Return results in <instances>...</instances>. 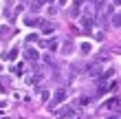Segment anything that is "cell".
Listing matches in <instances>:
<instances>
[{
	"instance_id": "e0dca14e",
	"label": "cell",
	"mask_w": 121,
	"mask_h": 119,
	"mask_svg": "<svg viewBox=\"0 0 121 119\" xmlns=\"http://www.w3.org/2000/svg\"><path fill=\"white\" fill-rule=\"evenodd\" d=\"M92 101V97H82V99H79V104H90Z\"/></svg>"
},
{
	"instance_id": "30bf717a",
	"label": "cell",
	"mask_w": 121,
	"mask_h": 119,
	"mask_svg": "<svg viewBox=\"0 0 121 119\" xmlns=\"http://www.w3.org/2000/svg\"><path fill=\"white\" fill-rule=\"evenodd\" d=\"M40 29L44 31V33H53V24L46 22V20H42V22H40Z\"/></svg>"
},
{
	"instance_id": "8992f818",
	"label": "cell",
	"mask_w": 121,
	"mask_h": 119,
	"mask_svg": "<svg viewBox=\"0 0 121 119\" xmlns=\"http://www.w3.org/2000/svg\"><path fill=\"white\" fill-rule=\"evenodd\" d=\"M86 71H88V75H90V77H99V75L104 73V71H101V66H99L97 62H90V64L86 66Z\"/></svg>"
},
{
	"instance_id": "44dd1931",
	"label": "cell",
	"mask_w": 121,
	"mask_h": 119,
	"mask_svg": "<svg viewBox=\"0 0 121 119\" xmlns=\"http://www.w3.org/2000/svg\"><path fill=\"white\" fill-rule=\"evenodd\" d=\"M82 119H90V117H82Z\"/></svg>"
},
{
	"instance_id": "4fadbf2b",
	"label": "cell",
	"mask_w": 121,
	"mask_h": 119,
	"mask_svg": "<svg viewBox=\"0 0 121 119\" xmlns=\"http://www.w3.org/2000/svg\"><path fill=\"white\" fill-rule=\"evenodd\" d=\"M16 57H18V48H13V51H9V53H7V57H4V60H9V62H13Z\"/></svg>"
},
{
	"instance_id": "6da1fadb",
	"label": "cell",
	"mask_w": 121,
	"mask_h": 119,
	"mask_svg": "<svg viewBox=\"0 0 121 119\" xmlns=\"http://www.w3.org/2000/svg\"><path fill=\"white\" fill-rule=\"evenodd\" d=\"M66 97H68L66 88H57V90H55V95L51 97V99H48V110H51V113H53V110L57 108V106H60L62 101H66Z\"/></svg>"
},
{
	"instance_id": "3957f363",
	"label": "cell",
	"mask_w": 121,
	"mask_h": 119,
	"mask_svg": "<svg viewBox=\"0 0 121 119\" xmlns=\"http://www.w3.org/2000/svg\"><path fill=\"white\" fill-rule=\"evenodd\" d=\"M104 110H112V113H119L121 110V99L119 97H112V99H108L104 104Z\"/></svg>"
},
{
	"instance_id": "52a82bcc",
	"label": "cell",
	"mask_w": 121,
	"mask_h": 119,
	"mask_svg": "<svg viewBox=\"0 0 121 119\" xmlns=\"http://www.w3.org/2000/svg\"><path fill=\"white\" fill-rule=\"evenodd\" d=\"M40 44H42V46H46L48 51H57V46H60V42L55 40V38H51V40H40Z\"/></svg>"
},
{
	"instance_id": "ac0fdd59",
	"label": "cell",
	"mask_w": 121,
	"mask_h": 119,
	"mask_svg": "<svg viewBox=\"0 0 121 119\" xmlns=\"http://www.w3.org/2000/svg\"><path fill=\"white\" fill-rule=\"evenodd\" d=\"M106 119H121V110H119V113H115V115H110V117H106Z\"/></svg>"
},
{
	"instance_id": "7a4b0ae2",
	"label": "cell",
	"mask_w": 121,
	"mask_h": 119,
	"mask_svg": "<svg viewBox=\"0 0 121 119\" xmlns=\"http://www.w3.org/2000/svg\"><path fill=\"white\" fill-rule=\"evenodd\" d=\"M55 115H57V119H75V115H77V110L73 108V106H66V108H62V110H53Z\"/></svg>"
},
{
	"instance_id": "8fae6325",
	"label": "cell",
	"mask_w": 121,
	"mask_h": 119,
	"mask_svg": "<svg viewBox=\"0 0 121 119\" xmlns=\"http://www.w3.org/2000/svg\"><path fill=\"white\" fill-rule=\"evenodd\" d=\"M110 22H112V26H117V29H121V13H112Z\"/></svg>"
},
{
	"instance_id": "ba28073f",
	"label": "cell",
	"mask_w": 121,
	"mask_h": 119,
	"mask_svg": "<svg viewBox=\"0 0 121 119\" xmlns=\"http://www.w3.org/2000/svg\"><path fill=\"white\" fill-rule=\"evenodd\" d=\"M40 22H42V20H40L38 16L33 18L31 13H29V16H24V24H26V26H40Z\"/></svg>"
},
{
	"instance_id": "5b68a950",
	"label": "cell",
	"mask_w": 121,
	"mask_h": 119,
	"mask_svg": "<svg viewBox=\"0 0 121 119\" xmlns=\"http://www.w3.org/2000/svg\"><path fill=\"white\" fill-rule=\"evenodd\" d=\"M24 60H26V62H38V60H40V53L35 51L33 46H26V48H24Z\"/></svg>"
},
{
	"instance_id": "7402d4cb",
	"label": "cell",
	"mask_w": 121,
	"mask_h": 119,
	"mask_svg": "<svg viewBox=\"0 0 121 119\" xmlns=\"http://www.w3.org/2000/svg\"><path fill=\"white\" fill-rule=\"evenodd\" d=\"M2 119H9V117H2Z\"/></svg>"
},
{
	"instance_id": "5bb4252c",
	"label": "cell",
	"mask_w": 121,
	"mask_h": 119,
	"mask_svg": "<svg viewBox=\"0 0 121 119\" xmlns=\"http://www.w3.org/2000/svg\"><path fill=\"white\" fill-rule=\"evenodd\" d=\"M22 71H24V66H13V68H11V73H13V75H20Z\"/></svg>"
},
{
	"instance_id": "2e32d148",
	"label": "cell",
	"mask_w": 121,
	"mask_h": 119,
	"mask_svg": "<svg viewBox=\"0 0 121 119\" xmlns=\"http://www.w3.org/2000/svg\"><path fill=\"white\" fill-rule=\"evenodd\" d=\"M40 99H42V101H48V90H42V95H40Z\"/></svg>"
},
{
	"instance_id": "d6986e66",
	"label": "cell",
	"mask_w": 121,
	"mask_h": 119,
	"mask_svg": "<svg viewBox=\"0 0 121 119\" xmlns=\"http://www.w3.org/2000/svg\"><path fill=\"white\" fill-rule=\"evenodd\" d=\"M57 2H60V4H66V0H57Z\"/></svg>"
},
{
	"instance_id": "9a60e30c",
	"label": "cell",
	"mask_w": 121,
	"mask_h": 119,
	"mask_svg": "<svg viewBox=\"0 0 121 119\" xmlns=\"http://www.w3.org/2000/svg\"><path fill=\"white\" fill-rule=\"evenodd\" d=\"M7 35H9V29H7V26H2V29H0V40L7 38Z\"/></svg>"
},
{
	"instance_id": "277c9868",
	"label": "cell",
	"mask_w": 121,
	"mask_h": 119,
	"mask_svg": "<svg viewBox=\"0 0 121 119\" xmlns=\"http://www.w3.org/2000/svg\"><path fill=\"white\" fill-rule=\"evenodd\" d=\"M86 4V0H73V2H70V16L73 18H77L82 13V7Z\"/></svg>"
},
{
	"instance_id": "7c38bea8",
	"label": "cell",
	"mask_w": 121,
	"mask_h": 119,
	"mask_svg": "<svg viewBox=\"0 0 121 119\" xmlns=\"http://www.w3.org/2000/svg\"><path fill=\"white\" fill-rule=\"evenodd\" d=\"M44 2H46V0H33V2H31V11L38 13V11L42 9V4H44Z\"/></svg>"
},
{
	"instance_id": "ffe728a7",
	"label": "cell",
	"mask_w": 121,
	"mask_h": 119,
	"mask_svg": "<svg viewBox=\"0 0 121 119\" xmlns=\"http://www.w3.org/2000/svg\"><path fill=\"white\" fill-rule=\"evenodd\" d=\"M115 4H121V0H115Z\"/></svg>"
},
{
	"instance_id": "9c48e42d",
	"label": "cell",
	"mask_w": 121,
	"mask_h": 119,
	"mask_svg": "<svg viewBox=\"0 0 121 119\" xmlns=\"http://www.w3.org/2000/svg\"><path fill=\"white\" fill-rule=\"evenodd\" d=\"M92 11H95V16H99V13H101L104 11V7H106V2H104V0H92Z\"/></svg>"
}]
</instances>
